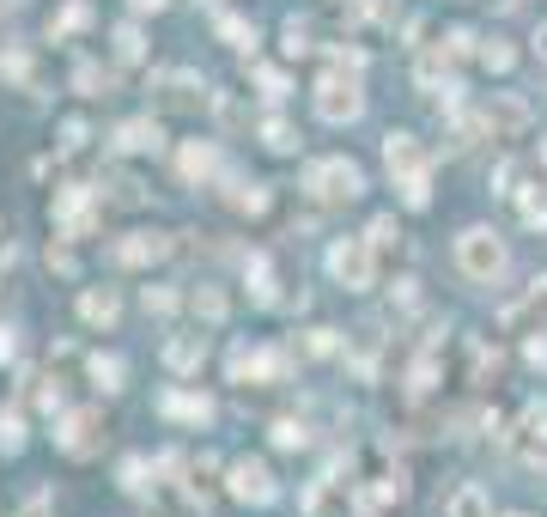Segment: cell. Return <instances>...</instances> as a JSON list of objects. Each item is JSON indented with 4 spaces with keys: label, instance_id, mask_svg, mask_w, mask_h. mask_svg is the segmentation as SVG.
<instances>
[{
    "label": "cell",
    "instance_id": "obj_1",
    "mask_svg": "<svg viewBox=\"0 0 547 517\" xmlns=\"http://www.w3.org/2000/svg\"><path fill=\"white\" fill-rule=\"evenodd\" d=\"M383 165H389V177H396L408 207L432 201V159H426V146L414 134H383Z\"/></svg>",
    "mask_w": 547,
    "mask_h": 517
},
{
    "label": "cell",
    "instance_id": "obj_2",
    "mask_svg": "<svg viewBox=\"0 0 547 517\" xmlns=\"http://www.w3.org/2000/svg\"><path fill=\"white\" fill-rule=\"evenodd\" d=\"M505 238L493 232V226H468L462 238H456V268L468 274V280H481V286H493L499 274H505Z\"/></svg>",
    "mask_w": 547,
    "mask_h": 517
},
{
    "label": "cell",
    "instance_id": "obj_3",
    "mask_svg": "<svg viewBox=\"0 0 547 517\" xmlns=\"http://www.w3.org/2000/svg\"><path fill=\"white\" fill-rule=\"evenodd\" d=\"M310 104H317V116L323 122H353L359 110H365V92H359V73H347V67H335V73H323V80H317V98H310Z\"/></svg>",
    "mask_w": 547,
    "mask_h": 517
},
{
    "label": "cell",
    "instance_id": "obj_4",
    "mask_svg": "<svg viewBox=\"0 0 547 517\" xmlns=\"http://www.w3.org/2000/svg\"><path fill=\"white\" fill-rule=\"evenodd\" d=\"M329 274H335L347 292H371V280H377V250H371V238H335V244H329Z\"/></svg>",
    "mask_w": 547,
    "mask_h": 517
},
{
    "label": "cell",
    "instance_id": "obj_5",
    "mask_svg": "<svg viewBox=\"0 0 547 517\" xmlns=\"http://www.w3.org/2000/svg\"><path fill=\"white\" fill-rule=\"evenodd\" d=\"M304 189L317 195V201H359L365 195V171L353 159H317L304 171Z\"/></svg>",
    "mask_w": 547,
    "mask_h": 517
},
{
    "label": "cell",
    "instance_id": "obj_6",
    "mask_svg": "<svg viewBox=\"0 0 547 517\" xmlns=\"http://www.w3.org/2000/svg\"><path fill=\"white\" fill-rule=\"evenodd\" d=\"M55 445H61L67 457H92V451L104 445V414H98V408L61 414V420H55Z\"/></svg>",
    "mask_w": 547,
    "mask_h": 517
},
{
    "label": "cell",
    "instance_id": "obj_7",
    "mask_svg": "<svg viewBox=\"0 0 547 517\" xmlns=\"http://www.w3.org/2000/svg\"><path fill=\"white\" fill-rule=\"evenodd\" d=\"M152 104H159V110H201L207 104V80L189 73V67H171V73L152 80Z\"/></svg>",
    "mask_w": 547,
    "mask_h": 517
},
{
    "label": "cell",
    "instance_id": "obj_8",
    "mask_svg": "<svg viewBox=\"0 0 547 517\" xmlns=\"http://www.w3.org/2000/svg\"><path fill=\"white\" fill-rule=\"evenodd\" d=\"M225 493H231V499H244V505H268L280 487H274V475H268L262 457H238V463L225 469Z\"/></svg>",
    "mask_w": 547,
    "mask_h": 517
},
{
    "label": "cell",
    "instance_id": "obj_9",
    "mask_svg": "<svg viewBox=\"0 0 547 517\" xmlns=\"http://www.w3.org/2000/svg\"><path fill=\"white\" fill-rule=\"evenodd\" d=\"M92 226H98L92 189H86V183H67V189L55 195V232H61V238H86Z\"/></svg>",
    "mask_w": 547,
    "mask_h": 517
},
{
    "label": "cell",
    "instance_id": "obj_10",
    "mask_svg": "<svg viewBox=\"0 0 547 517\" xmlns=\"http://www.w3.org/2000/svg\"><path fill=\"white\" fill-rule=\"evenodd\" d=\"M353 481H341V469L335 475H323V481H310L304 487V517H353Z\"/></svg>",
    "mask_w": 547,
    "mask_h": 517
},
{
    "label": "cell",
    "instance_id": "obj_11",
    "mask_svg": "<svg viewBox=\"0 0 547 517\" xmlns=\"http://www.w3.org/2000/svg\"><path fill=\"white\" fill-rule=\"evenodd\" d=\"M177 244L165 238V232H128V238H116L110 244V262L116 268H152V262H165Z\"/></svg>",
    "mask_w": 547,
    "mask_h": 517
},
{
    "label": "cell",
    "instance_id": "obj_12",
    "mask_svg": "<svg viewBox=\"0 0 547 517\" xmlns=\"http://www.w3.org/2000/svg\"><path fill=\"white\" fill-rule=\"evenodd\" d=\"M481 128H487L493 140H517V134L529 128V104L511 98V92H493V104L481 110Z\"/></svg>",
    "mask_w": 547,
    "mask_h": 517
},
{
    "label": "cell",
    "instance_id": "obj_13",
    "mask_svg": "<svg viewBox=\"0 0 547 517\" xmlns=\"http://www.w3.org/2000/svg\"><path fill=\"white\" fill-rule=\"evenodd\" d=\"M511 451L529 463V469H547V408H523L517 432H511Z\"/></svg>",
    "mask_w": 547,
    "mask_h": 517
},
{
    "label": "cell",
    "instance_id": "obj_14",
    "mask_svg": "<svg viewBox=\"0 0 547 517\" xmlns=\"http://www.w3.org/2000/svg\"><path fill=\"white\" fill-rule=\"evenodd\" d=\"M359 499H365V511L402 505V499H408V469H402V463H396V469H383L377 481H365V487H359Z\"/></svg>",
    "mask_w": 547,
    "mask_h": 517
},
{
    "label": "cell",
    "instance_id": "obj_15",
    "mask_svg": "<svg viewBox=\"0 0 547 517\" xmlns=\"http://www.w3.org/2000/svg\"><path fill=\"white\" fill-rule=\"evenodd\" d=\"M116 146H122V153H159V146H165L159 116H134V122H122V128H116Z\"/></svg>",
    "mask_w": 547,
    "mask_h": 517
},
{
    "label": "cell",
    "instance_id": "obj_16",
    "mask_svg": "<svg viewBox=\"0 0 547 517\" xmlns=\"http://www.w3.org/2000/svg\"><path fill=\"white\" fill-rule=\"evenodd\" d=\"M159 414L165 420H183V426H207L213 420V402L207 396H189V390H165L159 396Z\"/></svg>",
    "mask_w": 547,
    "mask_h": 517
},
{
    "label": "cell",
    "instance_id": "obj_17",
    "mask_svg": "<svg viewBox=\"0 0 547 517\" xmlns=\"http://www.w3.org/2000/svg\"><path fill=\"white\" fill-rule=\"evenodd\" d=\"M177 171H183V183H213V171H219V146H213V140H189V146H183V159H177Z\"/></svg>",
    "mask_w": 547,
    "mask_h": 517
},
{
    "label": "cell",
    "instance_id": "obj_18",
    "mask_svg": "<svg viewBox=\"0 0 547 517\" xmlns=\"http://www.w3.org/2000/svg\"><path fill=\"white\" fill-rule=\"evenodd\" d=\"M116 311H122V305H116V292H110V286H86V292H80V317H86L92 329H110Z\"/></svg>",
    "mask_w": 547,
    "mask_h": 517
},
{
    "label": "cell",
    "instance_id": "obj_19",
    "mask_svg": "<svg viewBox=\"0 0 547 517\" xmlns=\"http://www.w3.org/2000/svg\"><path fill=\"white\" fill-rule=\"evenodd\" d=\"M201 359H207V335H171L165 341V365H171V372H195Z\"/></svg>",
    "mask_w": 547,
    "mask_h": 517
},
{
    "label": "cell",
    "instance_id": "obj_20",
    "mask_svg": "<svg viewBox=\"0 0 547 517\" xmlns=\"http://www.w3.org/2000/svg\"><path fill=\"white\" fill-rule=\"evenodd\" d=\"M444 517H493V505H487V493H481L475 481H462V487L450 493V505H444Z\"/></svg>",
    "mask_w": 547,
    "mask_h": 517
},
{
    "label": "cell",
    "instance_id": "obj_21",
    "mask_svg": "<svg viewBox=\"0 0 547 517\" xmlns=\"http://www.w3.org/2000/svg\"><path fill=\"white\" fill-rule=\"evenodd\" d=\"M535 317H547V274L529 286V299H523V305L505 311V329H523V323H535Z\"/></svg>",
    "mask_w": 547,
    "mask_h": 517
},
{
    "label": "cell",
    "instance_id": "obj_22",
    "mask_svg": "<svg viewBox=\"0 0 547 517\" xmlns=\"http://www.w3.org/2000/svg\"><path fill=\"white\" fill-rule=\"evenodd\" d=\"M86 25H92V7H86V0H67V7L49 19V37L61 43V37H73V31H86Z\"/></svg>",
    "mask_w": 547,
    "mask_h": 517
},
{
    "label": "cell",
    "instance_id": "obj_23",
    "mask_svg": "<svg viewBox=\"0 0 547 517\" xmlns=\"http://www.w3.org/2000/svg\"><path fill=\"white\" fill-rule=\"evenodd\" d=\"M110 86H116V80H110L98 61H80V67H73V92H80V98H104Z\"/></svg>",
    "mask_w": 547,
    "mask_h": 517
},
{
    "label": "cell",
    "instance_id": "obj_24",
    "mask_svg": "<svg viewBox=\"0 0 547 517\" xmlns=\"http://www.w3.org/2000/svg\"><path fill=\"white\" fill-rule=\"evenodd\" d=\"M86 372H92V384H98L104 396H116V390H122V359H116V353H92Z\"/></svg>",
    "mask_w": 547,
    "mask_h": 517
},
{
    "label": "cell",
    "instance_id": "obj_25",
    "mask_svg": "<svg viewBox=\"0 0 547 517\" xmlns=\"http://www.w3.org/2000/svg\"><path fill=\"white\" fill-rule=\"evenodd\" d=\"M365 238H371V250H377V256H402V226H396L389 213H383V219H371V232H365Z\"/></svg>",
    "mask_w": 547,
    "mask_h": 517
},
{
    "label": "cell",
    "instance_id": "obj_26",
    "mask_svg": "<svg viewBox=\"0 0 547 517\" xmlns=\"http://www.w3.org/2000/svg\"><path fill=\"white\" fill-rule=\"evenodd\" d=\"M517 201H523V226H547V177L541 183H529V189H517Z\"/></svg>",
    "mask_w": 547,
    "mask_h": 517
},
{
    "label": "cell",
    "instance_id": "obj_27",
    "mask_svg": "<svg viewBox=\"0 0 547 517\" xmlns=\"http://www.w3.org/2000/svg\"><path fill=\"white\" fill-rule=\"evenodd\" d=\"M219 37H225L231 49H244V55L256 49V25H250V19H238V13H219Z\"/></svg>",
    "mask_w": 547,
    "mask_h": 517
},
{
    "label": "cell",
    "instance_id": "obj_28",
    "mask_svg": "<svg viewBox=\"0 0 547 517\" xmlns=\"http://www.w3.org/2000/svg\"><path fill=\"white\" fill-rule=\"evenodd\" d=\"M377 347H383L377 323H359V329H353V359H359V372H371V365H377Z\"/></svg>",
    "mask_w": 547,
    "mask_h": 517
},
{
    "label": "cell",
    "instance_id": "obj_29",
    "mask_svg": "<svg viewBox=\"0 0 547 517\" xmlns=\"http://www.w3.org/2000/svg\"><path fill=\"white\" fill-rule=\"evenodd\" d=\"M286 55H310V49H317V25H310V19H286Z\"/></svg>",
    "mask_w": 547,
    "mask_h": 517
},
{
    "label": "cell",
    "instance_id": "obj_30",
    "mask_svg": "<svg viewBox=\"0 0 547 517\" xmlns=\"http://www.w3.org/2000/svg\"><path fill=\"white\" fill-rule=\"evenodd\" d=\"M225 201L238 207V213H262V207H268V189H262V183H231Z\"/></svg>",
    "mask_w": 547,
    "mask_h": 517
},
{
    "label": "cell",
    "instance_id": "obj_31",
    "mask_svg": "<svg viewBox=\"0 0 547 517\" xmlns=\"http://www.w3.org/2000/svg\"><path fill=\"white\" fill-rule=\"evenodd\" d=\"M432 384H438V347H426V353L414 359V372H408V390H414V396H426Z\"/></svg>",
    "mask_w": 547,
    "mask_h": 517
},
{
    "label": "cell",
    "instance_id": "obj_32",
    "mask_svg": "<svg viewBox=\"0 0 547 517\" xmlns=\"http://www.w3.org/2000/svg\"><path fill=\"white\" fill-rule=\"evenodd\" d=\"M262 140H268V153H298V134H292V122H280V116L262 122Z\"/></svg>",
    "mask_w": 547,
    "mask_h": 517
},
{
    "label": "cell",
    "instance_id": "obj_33",
    "mask_svg": "<svg viewBox=\"0 0 547 517\" xmlns=\"http://www.w3.org/2000/svg\"><path fill=\"white\" fill-rule=\"evenodd\" d=\"M250 286H256V305H274L280 292H274V268H268V256H250Z\"/></svg>",
    "mask_w": 547,
    "mask_h": 517
},
{
    "label": "cell",
    "instance_id": "obj_34",
    "mask_svg": "<svg viewBox=\"0 0 547 517\" xmlns=\"http://www.w3.org/2000/svg\"><path fill=\"white\" fill-rule=\"evenodd\" d=\"M250 80H256V86H262V98H274V104L292 92V80H286L280 67H250Z\"/></svg>",
    "mask_w": 547,
    "mask_h": 517
},
{
    "label": "cell",
    "instance_id": "obj_35",
    "mask_svg": "<svg viewBox=\"0 0 547 517\" xmlns=\"http://www.w3.org/2000/svg\"><path fill=\"white\" fill-rule=\"evenodd\" d=\"M481 67H487V73H511V67H517V49L493 37V43H481Z\"/></svg>",
    "mask_w": 547,
    "mask_h": 517
},
{
    "label": "cell",
    "instance_id": "obj_36",
    "mask_svg": "<svg viewBox=\"0 0 547 517\" xmlns=\"http://www.w3.org/2000/svg\"><path fill=\"white\" fill-rule=\"evenodd\" d=\"M0 451H7V457H19V451H25V420H19V414H7V408H0Z\"/></svg>",
    "mask_w": 547,
    "mask_h": 517
},
{
    "label": "cell",
    "instance_id": "obj_37",
    "mask_svg": "<svg viewBox=\"0 0 547 517\" xmlns=\"http://www.w3.org/2000/svg\"><path fill=\"white\" fill-rule=\"evenodd\" d=\"M189 305H195V317H207V323H219V317H225V292H219V286H201V292H195V299H189Z\"/></svg>",
    "mask_w": 547,
    "mask_h": 517
},
{
    "label": "cell",
    "instance_id": "obj_38",
    "mask_svg": "<svg viewBox=\"0 0 547 517\" xmlns=\"http://www.w3.org/2000/svg\"><path fill=\"white\" fill-rule=\"evenodd\" d=\"M0 80L31 86V55H25V49H7V55H0Z\"/></svg>",
    "mask_w": 547,
    "mask_h": 517
},
{
    "label": "cell",
    "instance_id": "obj_39",
    "mask_svg": "<svg viewBox=\"0 0 547 517\" xmlns=\"http://www.w3.org/2000/svg\"><path fill=\"white\" fill-rule=\"evenodd\" d=\"M116 55H122V61H140V55H146L140 25H116Z\"/></svg>",
    "mask_w": 547,
    "mask_h": 517
},
{
    "label": "cell",
    "instance_id": "obj_40",
    "mask_svg": "<svg viewBox=\"0 0 547 517\" xmlns=\"http://www.w3.org/2000/svg\"><path fill=\"white\" fill-rule=\"evenodd\" d=\"M298 353H310V359L335 353V329H304V335H298Z\"/></svg>",
    "mask_w": 547,
    "mask_h": 517
},
{
    "label": "cell",
    "instance_id": "obj_41",
    "mask_svg": "<svg viewBox=\"0 0 547 517\" xmlns=\"http://www.w3.org/2000/svg\"><path fill=\"white\" fill-rule=\"evenodd\" d=\"M274 445H280V451H298V445H310V432H304L298 420H274Z\"/></svg>",
    "mask_w": 547,
    "mask_h": 517
},
{
    "label": "cell",
    "instance_id": "obj_42",
    "mask_svg": "<svg viewBox=\"0 0 547 517\" xmlns=\"http://www.w3.org/2000/svg\"><path fill=\"white\" fill-rule=\"evenodd\" d=\"M110 201H116V207H140V201H146V189H140L134 177H110Z\"/></svg>",
    "mask_w": 547,
    "mask_h": 517
},
{
    "label": "cell",
    "instance_id": "obj_43",
    "mask_svg": "<svg viewBox=\"0 0 547 517\" xmlns=\"http://www.w3.org/2000/svg\"><path fill=\"white\" fill-rule=\"evenodd\" d=\"M146 311L171 317V311H177V292H171V286H146Z\"/></svg>",
    "mask_w": 547,
    "mask_h": 517
},
{
    "label": "cell",
    "instance_id": "obj_44",
    "mask_svg": "<svg viewBox=\"0 0 547 517\" xmlns=\"http://www.w3.org/2000/svg\"><path fill=\"white\" fill-rule=\"evenodd\" d=\"M80 146H86V122L73 116V122H61V153H80Z\"/></svg>",
    "mask_w": 547,
    "mask_h": 517
},
{
    "label": "cell",
    "instance_id": "obj_45",
    "mask_svg": "<svg viewBox=\"0 0 547 517\" xmlns=\"http://www.w3.org/2000/svg\"><path fill=\"white\" fill-rule=\"evenodd\" d=\"M475 43H481L475 31H450V37H444V49H450V61H456V55H468V49H475Z\"/></svg>",
    "mask_w": 547,
    "mask_h": 517
},
{
    "label": "cell",
    "instance_id": "obj_46",
    "mask_svg": "<svg viewBox=\"0 0 547 517\" xmlns=\"http://www.w3.org/2000/svg\"><path fill=\"white\" fill-rule=\"evenodd\" d=\"M13 359H19V335L0 323V365H13Z\"/></svg>",
    "mask_w": 547,
    "mask_h": 517
},
{
    "label": "cell",
    "instance_id": "obj_47",
    "mask_svg": "<svg viewBox=\"0 0 547 517\" xmlns=\"http://www.w3.org/2000/svg\"><path fill=\"white\" fill-rule=\"evenodd\" d=\"M122 487H146V463H140V457L122 463Z\"/></svg>",
    "mask_w": 547,
    "mask_h": 517
},
{
    "label": "cell",
    "instance_id": "obj_48",
    "mask_svg": "<svg viewBox=\"0 0 547 517\" xmlns=\"http://www.w3.org/2000/svg\"><path fill=\"white\" fill-rule=\"evenodd\" d=\"M49 268H61V274H73V250H67V244H61V250L49 244Z\"/></svg>",
    "mask_w": 547,
    "mask_h": 517
},
{
    "label": "cell",
    "instance_id": "obj_49",
    "mask_svg": "<svg viewBox=\"0 0 547 517\" xmlns=\"http://www.w3.org/2000/svg\"><path fill=\"white\" fill-rule=\"evenodd\" d=\"M529 359H535V365H547V341H541V335L529 341Z\"/></svg>",
    "mask_w": 547,
    "mask_h": 517
},
{
    "label": "cell",
    "instance_id": "obj_50",
    "mask_svg": "<svg viewBox=\"0 0 547 517\" xmlns=\"http://www.w3.org/2000/svg\"><path fill=\"white\" fill-rule=\"evenodd\" d=\"M535 55H541V61H547V19H541V25H535Z\"/></svg>",
    "mask_w": 547,
    "mask_h": 517
},
{
    "label": "cell",
    "instance_id": "obj_51",
    "mask_svg": "<svg viewBox=\"0 0 547 517\" xmlns=\"http://www.w3.org/2000/svg\"><path fill=\"white\" fill-rule=\"evenodd\" d=\"M13 7H19V0H0V13H13Z\"/></svg>",
    "mask_w": 547,
    "mask_h": 517
},
{
    "label": "cell",
    "instance_id": "obj_52",
    "mask_svg": "<svg viewBox=\"0 0 547 517\" xmlns=\"http://www.w3.org/2000/svg\"><path fill=\"white\" fill-rule=\"evenodd\" d=\"M517 517H523V511H517Z\"/></svg>",
    "mask_w": 547,
    "mask_h": 517
}]
</instances>
